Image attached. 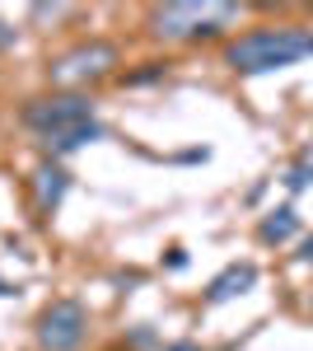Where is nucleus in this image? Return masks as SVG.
<instances>
[{
	"instance_id": "nucleus-1",
	"label": "nucleus",
	"mask_w": 313,
	"mask_h": 351,
	"mask_svg": "<svg viewBox=\"0 0 313 351\" xmlns=\"http://www.w3.org/2000/svg\"><path fill=\"white\" fill-rule=\"evenodd\" d=\"M313 56V28L304 24H271L238 33L234 43H225V66L238 75H266V71H286L295 61Z\"/></svg>"
},
{
	"instance_id": "nucleus-2",
	"label": "nucleus",
	"mask_w": 313,
	"mask_h": 351,
	"mask_svg": "<svg viewBox=\"0 0 313 351\" xmlns=\"http://www.w3.org/2000/svg\"><path fill=\"white\" fill-rule=\"evenodd\" d=\"M117 66H122V47L117 43L84 38V43H75V47H66V52H56L47 61V80H52V89H84L89 94V84L108 80Z\"/></svg>"
},
{
	"instance_id": "nucleus-3",
	"label": "nucleus",
	"mask_w": 313,
	"mask_h": 351,
	"mask_svg": "<svg viewBox=\"0 0 313 351\" xmlns=\"http://www.w3.org/2000/svg\"><path fill=\"white\" fill-rule=\"evenodd\" d=\"M238 19V5H197V0H173L150 10V33L159 43H192V38H215L225 24Z\"/></svg>"
},
{
	"instance_id": "nucleus-4",
	"label": "nucleus",
	"mask_w": 313,
	"mask_h": 351,
	"mask_svg": "<svg viewBox=\"0 0 313 351\" xmlns=\"http://www.w3.org/2000/svg\"><path fill=\"white\" fill-rule=\"evenodd\" d=\"M19 122L38 136H56V132H66V127L94 122V94H84V89H56V94H42V99H28Z\"/></svg>"
},
{
	"instance_id": "nucleus-5",
	"label": "nucleus",
	"mask_w": 313,
	"mask_h": 351,
	"mask_svg": "<svg viewBox=\"0 0 313 351\" xmlns=\"http://www.w3.org/2000/svg\"><path fill=\"white\" fill-rule=\"evenodd\" d=\"M33 337H38V351H79L89 342V309H84L75 295L52 300V304L38 314Z\"/></svg>"
},
{
	"instance_id": "nucleus-6",
	"label": "nucleus",
	"mask_w": 313,
	"mask_h": 351,
	"mask_svg": "<svg viewBox=\"0 0 313 351\" xmlns=\"http://www.w3.org/2000/svg\"><path fill=\"white\" fill-rule=\"evenodd\" d=\"M66 192H71V169H66V164L42 160L33 169V202H38L42 216H52L56 206L66 202Z\"/></svg>"
},
{
	"instance_id": "nucleus-7",
	"label": "nucleus",
	"mask_w": 313,
	"mask_h": 351,
	"mask_svg": "<svg viewBox=\"0 0 313 351\" xmlns=\"http://www.w3.org/2000/svg\"><path fill=\"white\" fill-rule=\"evenodd\" d=\"M89 141H103V122L99 117L94 122H79V127H66V132H56V136H42V150H47V160L61 164V155H75Z\"/></svg>"
},
{
	"instance_id": "nucleus-8",
	"label": "nucleus",
	"mask_w": 313,
	"mask_h": 351,
	"mask_svg": "<svg viewBox=\"0 0 313 351\" xmlns=\"http://www.w3.org/2000/svg\"><path fill=\"white\" fill-rule=\"evenodd\" d=\"M253 286H258V263H229V267L210 281L206 300H210V304H225V300L243 295V291H253Z\"/></svg>"
},
{
	"instance_id": "nucleus-9",
	"label": "nucleus",
	"mask_w": 313,
	"mask_h": 351,
	"mask_svg": "<svg viewBox=\"0 0 313 351\" xmlns=\"http://www.w3.org/2000/svg\"><path fill=\"white\" fill-rule=\"evenodd\" d=\"M295 230H299V216H295V206H276L271 216H262L258 239H262V243H286V239H295Z\"/></svg>"
},
{
	"instance_id": "nucleus-10",
	"label": "nucleus",
	"mask_w": 313,
	"mask_h": 351,
	"mask_svg": "<svg viewBox=\"0 0 313 351\" xmlns=\"http://www.w3.org/2000/svg\"><path fill=\"white\" fill-rule=\"evenodd\" d=\"M309 183H313V164H295V169L286 173V188L290 192H304Z\"/></svg>"
},
{
	"instance_id": "nucleus-11",
	"label": "nucleus",
	"mask_w": 313,
	"mask_h": 351,
	"mask_svg": "<svg viewBox=\"0 0 313 351\" xmlns=\"http://www.w3.org/2000/svg\"><path fill=\"white\" fill-rule=\"evenodd\" d=\"M155 342H159V337H155V328H150V324H140V328H136V332L127 337V347H131V351H150Z\"/></svg>"
},
{
	"instance_id": "nucleus-12",
	"label": "nucleus",
	"mask_w": 313,
	"mask_h": 351,
	"mask_svg": "<svg viewBox=\"0 0 313 351\" xmlns=\"http://www.w3.org/2000/svg\"><path fill=\"white\" fill-rule=\"evenodd\" d=\"M164 75V66L159 61H150V71H136V75H127V84H145V80H159Z\"/></svg>"
},
{
	"instance_id": "nucleus-13",
	"label": "nucleus",
	"mask_w": 313,
	"mask_h": 351,
	"mask_svg": "<svg viewBox=\"0 0 313 351\" xmlns=\"http://www.w3.org/2000/svg\"><path fill=\"white\" fill-rule=\"evenodd\" d=\"M299 263H304V267H313V234L299 243Z\"/></svg>"
},
{
	"instance_id": "nucleus-14",
	"label": "nucleus",
	"mask_w": 313,
	"mask_h": 351,
	"mask_svg": "<svg viewBox=\"0 0 313 351\" xmlns=\"http://www.w3.org/2000/svg\"><path fill=\"white\" fill-rule=\"evenodd\" d=\"M168 267H173V271L187 267V253H183V248H173V253H168Z\"/></svg>"
},
{
	"instance_id": "nucleus-15",
	"label": "nucleus",
	"mask_w": 313,
	"mask_h": 351,
	"mask_svg": "<svg viewBox=\"0 0 313 351\" xmlns=\"http://www.w3.org/2000/svg\"><path fill=\"white\" fill-rule=\"evenodd\" d=\"M159 351H201V347H197V342H187V337H183V342H168V347H159Z\"/></svg>"
},
{
	"instance_id": "nucleus-16",
	"label": "nucleus",
	"mask_w": 313,
	"mask_h": 351,
	"mask_svg": "<svg viewBox=\"0 0 313 351\" xmlns=\"http://www.w3.org/2000/svg\"><path fill=\"white\" fill-rule=\"evenodd\" d=\"M10 43H14V28H10V24H0V47H10Z\"/></svg>"
},
{
	"instance_id": "nucleus-17",
	"label": "nucleus",
	"mask_w": 313,
	"mask_h": 351,
	"mask_svg": "<svg viewBox=\"0 0 313 351\" xmlns=\"http://www.w3.org/2000/svg\"><path fill=\"white\" fill-rule=\"evenodd\" d=\"M299 164H313V145H309V150H304V160H299Z\"/></svg>"
}]
</instances>
